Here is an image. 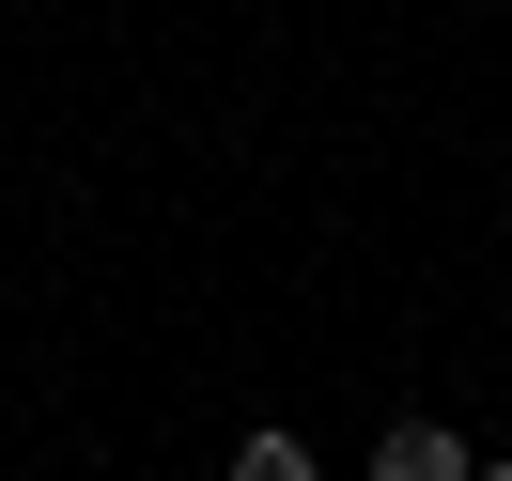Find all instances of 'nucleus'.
<instances>
[{
	"label": "nucleus",
	"mask_w": 512,
	"mask_h": 481,
	"mask_svg": "<svg viewBox=\"0 0 512 481\" xmlns=\"http://www.w3.org/2000/svg\"><path fill=\"white\" fill-rule=\"evenodd\" d=\"M466 466H481V450L450 435V419H388V435H373V481H466Z\"/></svg>",
	"instance_id": "f257e3e1"
},
{
	"label": "nucleus",
	"mask_w": 512,
	"mask_h": 481,
	"mask_svg": "<svg viewBox=\"0 0 512 481\" xmlns=\"http://www.w3.org/2000/svg\"><path fill=\"white\" fill-rule=\"evenodd\" d=\"M233 481H326V466H311V435L264 419V435H233Z\"/></svg>",
	"instance_id": "f03ea898"
},
{
	"label": "nucleus",
	"mask_w": 512,
	"mask_h": 481,
	"mask_svg": "<svg viewBox=\"0 0 512 481\" xmlns=\"http://www.w3.org/2000/svg\"><path fill=\"white\" fill-rule=\"evenodd\" d=\"M466 481H512V450H497V466H466Z\"/></svg>",
	"instance_id": "7ed1b4c3"
}]
</instances>
